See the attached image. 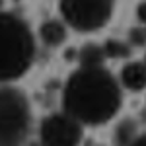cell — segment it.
Returning a JSON list of instances; mask_svg holds the SVG:
<instances>
[{"label":"cell","mask_w":146,"mask_h":146,"mask_svg":"<svg viewBox=\"0 0 146 146\" xmlns=\"http://www.w3.org/2000/svg\"><path fill=\"white\" fill-rule=\"evenodd\" d=\"M39 37L47 47H60L66 41V27L58 20H49L39 27Z\"/></svg>","instance_id":"obj_7"},{"label":"cell","mask_w":146,"mask_h":146,"mask_svg":"<svg viewBox=\"0 0 146 146\" xmlns=\"http://www.w3.org/2000/svg\"><path fill=\"white\" fill-rule=\"evenodd\" d=\"M62 107L80 123H107L121 107L119 82L103 66H80L64 86Z\"/></svg>","instance_id":"obj_1"},{"label":"cell","mask_w":146,"mask_h":146,"mask_svg":"<svg viewBox=\"0 0 146 146\" xmlns=\"http://www.w3.org/2000/svg\"><path fill=\"white\" fill-rule=\"evenodd\" d=\"M136 123L131 121V119H125L117 125L115 129V142L117 146H131L136 138Z\"/></svg>","instance_id":"obj_9"},{"label":"cell","mask_w":146,"mask_h":146,"mask_svg":"<svg viewBox=\"0 0 146 146\" xmlns=\"http://www.w3.org/2000/svg\"><path fill=\"white\" fill-rule=\"evenodd\" d=\"M144 62H146V60H144Z\"/></svg>","instance_id":"obj_14"},{"label":"cell","mask_w":146,"mask_h":146,"mask_svg":"<svg viewBox=\"0 0 146 146\" xmlns=\"http://www.w3.org/2000/svg\"><path fill=\"white\" fill-rule=\"evenodd\" d=\"M129 43L133 47L146 45V29H142V27H133L129 31Z\"/></svg>","instance_id":"obj_11"},{"label":"cell","mask_w":146,"mask_h":146,"mask_svg":"<svg viewBox=\"0 0 146 146\" xmlns=\"http://www.w3.org/2000/svg\"><path fill=\"white\" fill-rule=\"evenodd\" d=\"M31 125L29 101L18 88H0V146H25Z\"/></svg>","instance_id":"obj_3"},{"label":"cell","mask_w":146,"mask_h":146,"mask_svg":"<svg viewBox=\"0 0 146 146\" xmlns=\"http://www.w3.org/2000/svg\"><path fill=\"white\" fill-rule=\"evenodd\" d=\"M35 41L29 25L10 12H0V82L20 78L31 66Z\"/></svg>","instance_id":"obj_2"},{"label":"cell","mask_w":146,"mask_h":146,"mask_svg":"<svg viewBox=\"0 0 146 146\" xmlns=\"http://www.w3.org/2000/svg\"><path fill=\"white\" fill-rule=\"evenodd\" d=\"M105 49L100 45H96V43H88V45H84L80 49V64L82 66H101L103 64V60H105Z\"/></svg>","instance_id":"obj_8"},{"label":"cell","mask_w":146,"mask_h":146,"mask_svg":"<svg viewBox=\"0 0 146 146\" xmlns=\"http://www.w3.org/2000/svg\"><path fill=\"white\" fill-rule=\"evenodd\" d=\"M121 84L133 92L146 88V62H129L121 70Z\"/></svg>","instance_id":"obj_6"},{"label":"cell","mask_w":146,"mask_h":146,"mask_svg":"<svg viewBox=\"0 0 146 146\" xmlns=\"http://www.w3.org/2000/svg\"><path fill=\"white\" fill-rule=\"evenodd\" d=\"M113 0H60L64 22L78 31H96L109 22Z\"/></svg>","instance_id":"obj_4"},{"label":"cell","mask_w":146,"mask_h":146,"mask_svg":"<svg viewBox=\"0 0 146 146\" xmlns=\"http://www.w3.org/2000/svg\"><path fill=\"white\" fill-rule=\"evenodd\" d=\"M131 146H146V133H144V135H138V136H136L135 142H133Z\"/></svg>","instance_id":"obj_13"},{"label":"cell","mask_w":146,"mask_h":146,"mask_svg":"<svg viewBox=\"0 0 146 146\" xmlns=\"http://www.w3.org/2000/svg\"><path fill=\"white\" fill-rule=\"evenodd\" d=\"M131 43H125V41H119V39H109L103 49H105V55L109 58H127L131 55Z\"/></svg>","instance_id":"obj_10"},{"label":"cell","mask_w":146,"mask_h":146,"mask_svg":"<svg viewBox=\"0 0 146 146\" xmlns=\"http://www.w3.org/2000/svg\"><path fill=\"white\" fill-rule=\"evenodd\" d=\"M136 16H138V20L146 25V2H142V4L136 8Z\"/></svg>","instance_id":"obj_12"},{"label":"cell","mask_w":146,"mask_h":146,"mask_svg":"<svg viewBox=\"0 0 146 146\" xmlns=\"http://www.w3.org/2000/svg\"><path fill=\"white\" fill-rule=\"evenodd\" d=\"M80 140L82 123L66 111L43 119L39 129V146H78Z\"/></svg>","instance_id":"obj_5"}]
</instances>
